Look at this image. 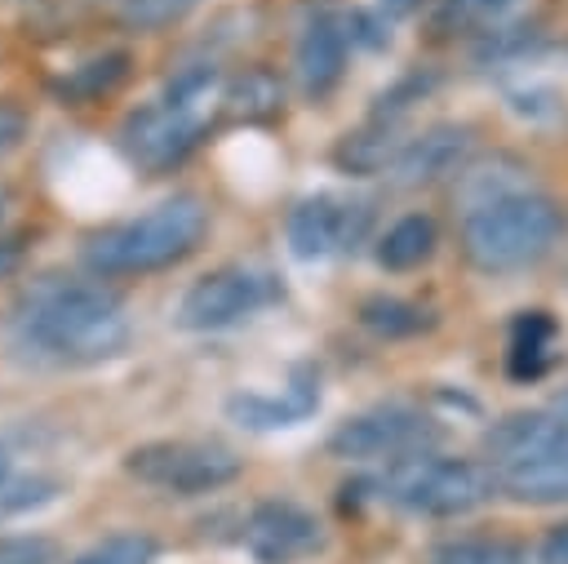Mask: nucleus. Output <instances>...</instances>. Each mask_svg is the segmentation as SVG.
Masks as SVG:
<instances>
[{"label":"nucleus","mask_w":568,"mask_h":564,"mask_svg":"<svg viewBox=\"0 0 568 564\" xmlns=\"http://www.w3.org/2000/svg\"><path fill=\"white\" fill-rule=\"evenodd\" d=\"M368 222L364 204H342L333 195H311L288 213V249L302 262L328 258L337 249H346Z\"/></svg>","instance_id":"obj_10"},{"label":"nucleus","mask_w":568,"mask_h":564,"mask_svg":"<svg viewBox=\"0 0 568 564\" xmlns=\"http://www.w3.org/2000/svg\"><path fill=\"white\" fill-rule=\"evenodd\" d=\"M546 346H550V320L541 311H524L515 320V338H510V373L537 377L546 369Z\"/></svg>","instance_id":"obj_20"},{"label":"nucleus","mask_w":568,"mask_h":564,"mask_svg":"<svg viewBox=\"0 0 568 564\" xmlns=\"http://www.w3.org/2000/svg\"><path fill=\"white\" fill-rule=\"evenodd\" d=\"M497 489L515 502L528 506H555L568 502V449L537 457V462H519V466H501L497 471Z\"/></svg>","instance_id":"obj_15"},{"label":"nucleus","mask_w":568,"mask_h":564,"mask_svg":"<svg viewBox=\"0 0 568 564\" xmlns=\"http://www.w3.org/2000/svg\"><path fill=\"white\" fill-rule=\"evenodd\" d=\"M524 173H528V169H524L519 160H510V155H493V160H484V164H466V169L457 173V178H462V187H457L462 213H470V209H479V204H488V200L528 191Z\"/></svg>","instance_id":"obj_17"},{"label":"nucleus","mask_w":568,"mask_h":564,"mask_svg":"<svg viewBox=\"0 0 568 564\" xmlns=\"http://www.w3.org/2000/svg\"><path fill=\"white\" fill-rule=\"evenodd\" d=\"M435 422L408 404H377L368 413L346 417L328 435V453L346 462H399L426 453L435 444Z\"/></svg>","instance_id":"obj_7"},{"label":"nucleus","mask_w":568,"mask_h":564,"mask_svg":"<svg viewBox=\"0 0 568 564\" xmlns=\"http://www.w3.org/2000/svg\"><path fill=\"white\" fill-rule=\"evenodd\" d=\"M359 320H364L373 333H382V338H408V333H422V329L430 324L422 306L399 302V298H368V302L359 306Z\"/></svg>","instance_id":"obj_22"},{"label":"nucleus","mask_w":568,"mask_h":564,"mask_svg":"<svg viewBox=\"0 0 568 564\" xmlns=\"http://www.w3.org/2000/svg\"><path fill=\"white\" fill-rule=\"evenodd\" d=\"M555 413H559V417H564V422H568V386H564V391H559V395H555Z\"/></svg>","instance_id":"obj_30"},{"label":"nucleus","mask_w":568,"mask_h":564,"mask_svg":"<svg viewBox=\"0 0 568 564\" xmlns=\"http://www.w3.org/2000/svg\"><path fill=\"white\" fill-rule=\"evenodd\" d=\"M435 244H439L435 218H426V213H404V218L377 240V262H382L386 271H413V266L430 262Z\"/></svg>","instance_id":"obj_16"},{"label":"nucleus","mask_w":568,"mask_h":564,"mask_svg":"<svg viewBox=\"0 0 568 564\" xmlns=\"http://www.w3.org/2000/svg\"><path fill=\"white\" fill-rule=\"evenodd\" d=\"M209 231V209L200 195L182 191L160 204H151L138 218H124L115 226H102L84 244V262L98 275H146L182 262L195 253V244Z\"/></svg>","instance_id":"obj_2"},{"label":"nucleus","mask_w":568,"mask_h":564,"mask_svg":"<svg viewBox=\"0 0 568 564\" xmlns=\"http://www.w3.org/2000/svg\"><path fill=\"white\" fill-rule=\"evenodd\" d=\"M564 235V209L541 191H515L462 213V253L475 271L506 275L541 262Z\"/></svg>","instance_id":"obj_4"},{"label":"nucleus","mask_w":568,"mask_h":564,"mask_svg":"<svg viewBox=\"0 0 568 564\" xmlns=\"http://www.w3.org/2000/svg\"><path fill=\"white\" fill-rule=\"evenodd\" d=\"M18 333L62 364H102L129 346V315L120 293L98 280L44 275L18 306Z\"/></svg>","instance_id":"obj_1"},{"label":"nucleus","mask_w":568,"mask_h":564,"mask_svg":"<svg viewBox=\"0 0 568 564\" xmlns=\"http://www.w3.org/2000/svg\"><path fill=\"white\" fill-rule=\"evenodd\" d=\"M541 564H568V524L550 528L541 542Z\"/></svg>","instance_id":"obj_28"},{"label":"nucleus","mask_w":568,"mask_h":564,"mask_svg":"<svg viewBox=\"0 0 568 564\" xmlns=\"http://www.w3.org/2000/svg\"><path fill=\"white\" fill-rule=\"evenodd\" d=\"M382 497L413 511V515H466L484 506L497 489V471L488 462L470 457H439V453H413L386 466L377 480Z\"/></svg>","instance_id":"obj_5"},{"label":"nucleus","mask_w":568,"mask_h":564,"mask_svg":"<svg viewBox=\"0 0 568 564\" xmlns=\"http://www.w3.org/2000/svg\"><path fill=\"white\" fill-rule=\"evenodd\" d=\"M27 138V111L13 107V102H0V160L13 155Z\"/></svg>","instance_id":"obj_26"},{"label":"nucleus","mask_w":568,"mask_h":564,"mask_svg":"<svg viewBox=\"0 0 568 564\" xmlns=\"http://www.w3.org/2000/svg\"><path fill=\"white\" fill-rule=\"evenodd\" d=\"M568 449V422L559 413H506L501 422H493L484 431V453H488V466L501 471V466H519V462H537V457H550V453H564Z\"/></svg>","instance_id":"obj_11"},{"label":"nucleus","mask_w":568,"mask_h":564,"mask_svg":"<svg viewBox=\"0 0 568 564\" xmlns=\"http://www.w3.org/2000/svg\"><path fill=\"white\" fill-rule=\"evenodd\" d=\"M191 4L195 0H124V22H133V27H169Z\"/></svg>","instance_id":"obj_25"},{"label":"nucleus","mask_w":568,"mask_h":564,"mask_svg":"<svg viewBox=\"0 0 568 564\" xmlns=\"http://www.w3.org/2000/svg\"><path fill=\"white\" fill-rule=\"evenodd\" d=\"M4 480H9V453H4V444H0V489H4Z\"/></svg>","instance_id":"obj_31"},{"label":"nucleus","mask_w":568,"mask_h":564,"mask_svg":"<svg viewBox=\"0 0 568 564\" xmlns=\"http://www.w3.org/2000/svg\"><path fill=\"white\" fill-rule=\"evenodd\" d=\"M18 266V244L13 240H0V275Z\"/></svg>","instance_id":"obj_29"},{"label":"nucleus","mask_w":568,"mask_h":564,"mask_svg":"<svg viewBox=\"0 0 568 564\" xmlns=\"http://www.w3.org/2000/svg\"><path fill=\"white\" fill-rule=\"evenodd\" d=\"M275 298V280L266 271H253V266H222V271H209L200 275L182 302H178V329H191V333H213V329H231L248 315H257L266 302Z\"/></svg>","instance_id":"obj_8"},{"label":"nucleus","mask_w":568,"mask_h":564,"mask_svg":"<svg viewBox=\"0 0 568 564\" xmlns=\"http://www.w3.org/2000/svg\"><path fill=\"white\" fill-rule=\"evenodd\" d=\"M124 471L146 489L195 497V493H213L231 484L240 475V457L213 440H151V444L129 449Z\"/></svg>","instance_id":"obj_6"},{"label":"nucleus","mask_w":568,"mask_h":564,"mask_svg":"<svg viewBox=\"0 0 568 564\" xmlns=\"http://www.w3.org/2000/svg\"><path fill=\"white\" fill-rule=\"evenodd\" d=\"M155 542L146 533H115L98 546H89L84 555H75L71 564H151Z\"/></svg>","instance_id":"obj_23"},{"label":"nucleus","mask_w":568,"mask_h":564,"mask_svg":"<svg viewBox=\"0 0 568 564\" xmlns=\"http://www.w3.org/2000/svg\"><path fill=\"white\" fill-rule=\"evenodd\" d=\"M426 564H528V546L510 537H444L430 546Z\"/></svg>","instance_id":"obj_18"},{"label":"nucleus","mask_w":568,"mask_h":564,"mask_svg":"<svg viewBox=\"0 0 568 564\" xmlns=\"http://www.w3.org/2000/svg\"><path fill=\"white\" fill-rule=\"evenodd\" d=\"M217 102H222L217 71L213 67H186L169 80V89L155 102L138 107L120 124V151L129 155V164H138L146 173H164L195 151Z\"/></svg>","instance_id":"obj_3"},{"label":"nucleus","mask_w":568,"mask_h":564,"mask_svg":"<svg viewBox=\"0 0 568 564\" xmlns=\"http://www.w3.org/2000/svg\"><path fill=\"white\" fill-rule=\"evenodd\" d=\"M280 98H284V89H280V80H275L271 71H248L244 80H235V84L222 93L226 111H231V115H244V120L271 115V111L280 107Z\"/></svg>","instance_id":"obj_21"},{"label":"nucleus","mask_w":568,"mask_h":564,"mask_svg":"<svg viewBox=\"0 0 568 564\" xmlns=\"http://www.w3.org/2000/svg\"><path fill=\"white\" fill-rule=\"evenodd\" d=\"M470 129L466 124H430L417 138H404V147L390 160V182L395 187H426L435 178H448L466 164L470 155Z\"/></svg>","instance_id":"obj_12"},{"label":"nucleus","mask_w":568,"mask_h":564,"mask_svg":"<svg viewBox=\"0 0 568 564\" xmlns=\"http://www.w3.org/2000/svg\"><path fill=\"white\" fill-rule=\"evenodd\" d=\"M320 404V386L311 377H297L288 391L266 395V391H240L226 400V417L244 431H280V426H297L302 417H311Z\"/></svg>","instance_id":"obj_14"},{"label":"nucleus","mask_w":568,"mask_h":564,"mask_svg":"<svg viewBox=\"0 0 568 564\" xmlns=\"http://www.w3.org/2000/svg\"><path fill=\"white\" fill-rule=\"evenodd\" d=\"M0 564H58V546L40 533L0 537Z\"/></svg>","instance_id":"obj_24"},{"label":"nucleus","mask_w":568,"mask_h":564,"mask_svg":"<svg viewBox=\"0 0 568 564\" xmlns=\"http://www.w3.org/2000/svg\"><path fill=\"white\" fill-rule=\"evenodd\" d=\"M346 22L337 13H315L302 36H297V53H293V67H297V80H302V93L306 98H328L346 71Z\"/></svg>","instance_id":"obj_13"},{"label":"nucleus","mask_w":568,"mask_h":564,"mask_svg":"<svg viewBox=\"0 0 568 564\" xmlns=\"http://www.w3.org/2000/svg\"><path fill=\"white\" fill-rule=\"evenodd\" d=\"M506 4H510V0H448V18H457V22H488V18H497Z\"/></svg>","instance_id":"obj_27"},{"label":"nucleus","mask_w":568,"mask_h":564,"mask_svg":"<svg viewBox=\"0 0 568 564\" xmlns=\"http://www.w3.org/2000/svg\"><path fill=\"white\" fill-rule=\"evenodd\" d=\"M124 75H129V53H102V58L75 67V71H71L67 80H58L53 89H58L62 102H75V107H80V102H93V98L111 93Z\"/></svg>","instance_id":"obj_19"},{"label":"nucleus","mask_w":568,"mask_h":564,"mask_svg":"<svg viewBox=\"0 0 568 564\" xmlns=\"http://www.w3.org/2000/svg\"><path fill=\"white\" fill-rule=\"evenodd\" d=\"M244 546L257 564H297L324 546V524L297 502H262L244 524Z\"/></svg>","instance_id":"obj_9"}]
</instances>
